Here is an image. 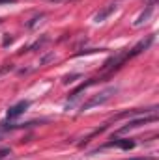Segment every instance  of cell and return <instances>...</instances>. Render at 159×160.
Returning a JSON list of instances; mask_svg holds the SVG:
<instances>
[{
    "instance_id": "1",
    "label": "cell",
    "mask_w": 159,
    "mask_h": 160,
    "mask_svg": "<svg viewBox=\"0 0 159 160\" xmlns=\"http://www.w3.org/2000/svg\"><path fill=\"white\" fill-rule=\"evenodd\" d=\"M116 88H107V89H103V91H99L97 95H94L92 99H88L86 102H82V106H80V112H86V110H90V108H96V106H101V104H105L107 101H111L114 95H116Z\"/></svg>"
},
{
    "instance_id": "2",
    "label": "cell",
    "mask_w": 159,
    "mask_h": 160,
    "mask_svg": "<svg viewBox=\"0 0 159 160\" xmlns=\"http://www.w3.org/2000/svg\"><path fill=\"white\" fill-rule=\"evenodd\" d=\"M154 43V36H148L146 39L139 41L131 50H127V58H133V56H137V54H140V52H144V50H148L150 48V45Z\"/></svg>"
},
{
    "instance_id": "3",
    "label": "cell",
    "mask_w": 159,
    "mask_h": 160,
    "mask_svg": "<svg viewBox=\"0 0 159 160\" xmlns=\"http://www.w3.org/2000/svg\"><path fill=\"white\" fill-rule=\"evenodd\" d=\"M30 106V102L28 101H21V102H17V104H13L9 110H8V119H15V118H19L21 114H25L26 112V108Z\"/></svg>"
},
{
    "instance_id": "4",
    "label": "cell",
    "mask_w": 159,
    "mask_h": 160,
    "mask_svg": "<svg viewBox=\"0 0 159 160\" xmlns=\"http://www.w3.org/2000/svg\"><path fill=\"white\" fill-rule=\"evenodd\" d=\"M154 121H157V116H156V114H152V116H148V118H140V119L129 121L125 127H122V128H120V132H127L129 128H137V127H140V125H146V123H154Z\"/></svg>"
},
{
    "instance_id": "5",
    "label": "cell",
    "mask_w": 159,
    "mask_h": 160,
    "mask_svg": "<svg viewBox=\"0 0 159 160\" xmlns=\"http://www.w3.org/2000/svg\"><path fill=\"white\" fill-rule=\"evenodd\" d=\"M116 11V4H109V6H105V8H101L97 13H96V17H94V21L96 22H103L111 13H114Z\"/></svg>"
},
{
    "instance_id": "6",
    "label": "cell",
    "mask_w": 159,
    "mask_h": 160,
    "mask_svg": "<svg viewBox=\"0 0 159 160\" xmlns=\"http://www.w3.org/2000/svg\"><path fill=\"white\" fill-rule=\"evenodd\" d=\"M122 147V149H133L135 147V142L133 140H118V138H114L112 142H109L107 143V147Z\"/></svg>"
},
{
    "instance_id": "7",
    "label": "cell",
    "mask_w": 159,
    "mask_h": 160,
    "mask_svg": "<svg viewBox=\"0 0 159 160\" xmlns=\"http://www.w3.org/2000/svg\"><path fill=\"white\" fill-rule=\"evenodd\" d=\"M152 13H154V4H148V8H146V11H142L139 17H137V21H135V26H142L150 17H152Z\"/></svg>"
},
{
    "instance_id": "8",
    "label": "cell",
    "mask_w": 159,
    "mask_h": 160,
    "mask_svg": "<svg viewBox=\"0 0 159 160\" xmlns=\"http://www.w3.org/2000/svg\"><path fill=\"white\" fill-rule=\"evenodd\" d=\"M96 82H97V78H92V80H88V82H84V84H80L79 88H77V89H75V91H73V93L69 95V97H71V101H73V99H77V97H79V93H80V91H84L86 88H90V86H94Z\"/></svg>"
},
{
    "instance_id": "9",
    "label": "cell",
    "mask_w": 159,
    "mask_h": 160,
    "mask_svg": "<svg viewBox=\"0 0 159 160\" xmlns=\"http://www.w3.org/2000/svg\"><path fill=\"white\" fill-rule=\"evenodd\" d=\"M105 48H88V50H80V52H77L75 56H84V54H92V52H103Z\"/></svg>"
},
{
    "instance_id": "10",
    "label": "cell",
    "mask_w": 159,
    "mask_h": 160,
    "mask_svg": "<svg viewBox=\"0 0 159 160\" xmlns=\"http://www.w3.org/2000/svg\"><path fill=\"white\" fill-rule=\"evenodd\" d=\"M80 75H68V77H64V84H71V82H75V78H79Z\"/></svg>"
},
{
    "instance_id": "11",
    "label": "cell",
    "mask_w": 159,
    "mask_h": 160,
    "mask_svg": "<svg viewBox=\"0 0 159 160\" xmlns=\"http://www.w3.org/2000/svg\"><path fill=\"white\" fill-rule=\"evenodd\" d=\"M8 155H11V149H9V147H4V149H0V160L6 158Z\"/></svg>"
},
{
    "instance_id": "12",
    "label": "cell",
    "mask_w": 159,
    "mask_h": 160,
    "mask_svg": "<svg viewBox=\"0 0 159 160\" xmlns=\"http://www.w3.org/2000/svg\"><path fill=\"white\" fill-rule=\"evenodd\" d=\"M51 4H66V2H73V0H47Z\"/></svg>"
},
{
    "instance_id": "13",
    "label": "cell",
    "mask_w": 159,
    "mask_h": 160,
    "mask_svg": "<svg viewBox=\"0 0 159 160\" xmlns=\"http://www.w3.org/2000/svg\"><path fill=\"white\" fill-rule=\"evenodd\" d=\"M9 2H15V0H0V4H9Z\"/></svg>"
},
{
    "instance_id": "14",
    "label": "cell",
    "mask_w": 159,
    "mask_h": 160,
    "mask_svg": "<svg viewBox=\"0 0 159 160\" xmlns=\"http://www.w3.org/2000/svg\"><path fill=\"white\" fill-rule=\"evenodd\" d=\"M129 160H146V158H129Z\"/></svg>"
},
{
    "instance_id": "15",
    "label": "cell",
    "mask_w": 159,
    "mask_h": 160,
    "mask_svg": "<svg viewBox=\"0 0 159 160\" xmlns=\"http://www.w3.org/2000/svg\"><path fill=\"white\" fill-rule=\"evenodd\" d=\"M156 2H157V0H150V4H156Z\"/></svg>"
}]
</instances>
